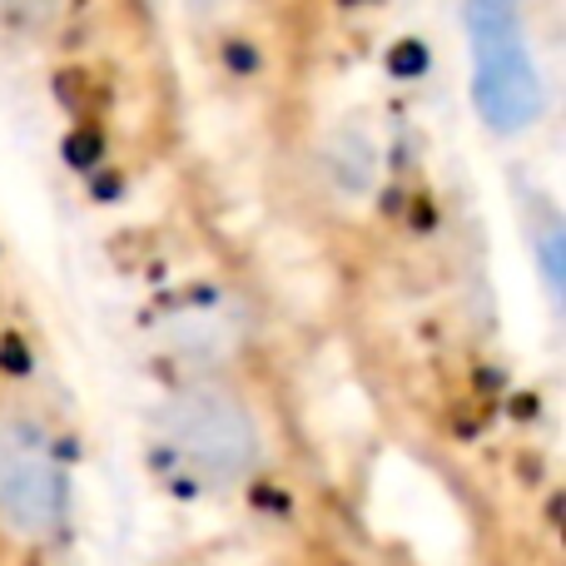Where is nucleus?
Listing matches in <instances>:
<instances>
[{
    "label": "nucleus",
    "instance_id": "1",
    "mask_svg": "<svg viewBox=\"0 0 566 566\" xmlns=\"http://www.w3.org/2000/svg\"><path fill=\"white\" fill-rule=\"evenodd\" d=\"M159 438L169 458L209 488H239L269 462V428L259 408L219 378L175 388L159 408Z\"/></svg>",
    "mask_w": 566,
    "mask_h": 566
},
{
    "label": "nucleus",
    "instance_id": "2",
    "mask_svg": "<svg viewBox=\"0 0 566 566\" xmlns=\"http://www.w3.org/2000/svg\"><path fill=\"white\" fill-rule=\"evenodd\" d=\"M468 30H472V99H478V115L497 135H517V129L537 125L542 75L532 65V50L522 45L517 0H472Z\"/></svg>",
    "mask_w": 566,
    "mask_h": 566
},
{
    "label": "nucleus",
    "instance_id": "3",
    "mask_svg": "<svg viewBox=\"0 0 566 566\" xmlns=\"http://www.w3.org/2000/svg\"><path fill=\"white\" fill-rule=\"evenodd\" d=\"M65 517L60 462L25 422L0 418V537L45 542Z\"/></svg>",
    "mask_w": 566,
    "mask_h": 566
},
{
    "label": "nucleus",
    "instance_id": "4",
    "mask_svg": "<svg viewBox=\"0 0 566 566\" xmlns=\"http://www.w3.org/2000/svg\"><path fill=\"white\" fill-rule=\"evenodd\" d=\"M542 269H547V289L562 293V234L547 229V244H542Z\"/></svg>",
    "mask_w": 566,
    "mask_h": 566
}]
</instances>
